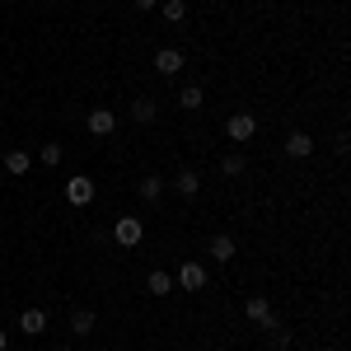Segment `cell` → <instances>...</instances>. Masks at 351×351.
<instances>
[{
	"mask_svg": "<svg viewBox=\"0 0 351 351\" xmlns=\"http://www.w3.org/2000/svg\"><path fill=\"white\" fill-rule=\"evenodd\" d=\"M56 351H75V347H56Z\"/></svg>",
	"mask_w": 351,
	"mask_h": 351,
	"instance_id": "cb8c5ba5",
	"label": "cell"
},
{
	"mask_svg": "<svg viewBox=\"0 0 351 351\" xmlns=\"http://www.w3.org/2000/svg\"><path fill=\"white\" fill-rule=\"evenodd\" d=\"M66 202L71 206H89L94 202V178H71L66 183Z\"/></svg>",
	"mask_w": 351,
	"mask_h": 351,
	"instance_id": "5b68a950",
	"label": "cell"
},
{
	"mask_svg": "<svg viewBox=\"0 0 351 351\" xmlns=\"http://www.w3.org/2000/svg\"><path fill=\"white\" fill-rule=\"evenodd\" d=\"M183 66H188V61H183L178 47H160V52H155V71H160V75H178Z\"/></svg>",
	"mask_w": 351,
	"mask_h": 351,
	"instance_id": "277c9868",
	"label": "cell"
},
{
	"mask_svg": "<svg viewBox=\"0 0 351 351\" xmlns=\"http://www.w3.org/2000/svg\"><path fill=\"white\" fill-rule=\"evenodd\" d=\"M243 314H248V324H258V328H276V314H271V300L267 295H248Z\"/></svg>",
	"mask_w": 351,
	"mask_h": 351,
	"instance_id": "3957f363",
	"label": "cell"
},
{
	"mask_svg": "<svg viewBox=\"0 0 351 351\" xmlns=\"http://www.w3.org/2000/svg\"><path fill=\"white\" fill-rule=\"evenodd\" d=\"M5 347H10V332H5V328H0V351H5Z\"/></svg>",
	"mask_w": 351,
	"mask_h": 351,
	"instance_id": "603a6c76",
	"label": "cell"
},
{
	"mask_svg": "<svg viewBox=\"0 0 351 351\" xmlns=\"http://www.w3.org/2000/svg\"><path fill=\"white\" fill-rule=\"evenodd\" d=\"M155 5H160V0H136V10H155Z\"/></svg>",
	"mask_w": 351,
	"mask_h": 351,
	"instance_id": "7402d4cb",
	"label": "cell"
},
{
	"mask_svg": "<svg viewBox=\"0 0 351 351\" xmlns=\"http://www.w3.org/2000/svg\"><path fill=\"white\" fill-rule=\"evenodd\" d=\"M145 291H150V295H173V276H169L164 267H155L150 276H145Z\"/></svg>",
	"mask_w": 351,
	"mask_h": 351,
	"instance_id": "8fae6325",
	"label": "cell"
},
{
	"mask_svg": "<svg viewBox=\"0 0 351 351\" xmlns=\"http://www.w3.org/2000/svg\"><path fill=\"white\" fill-rule=\"evenodd\" d=\"M132 117H136V122H155V117H160V104H155V99H136Z\"/></svg>",
	"mask_w": 351,
	"mask_h": 351,
	"instance_id": "9a60e30c",
	"label": "cell"
},
{
	"mask_svg": "<svg viewBox=\"0 0 351 351\" xmlns=\"http://www.w3.org/2000/svg\"><path fill=\"white\" fill-rule=\"evenodd\" d=\"M202 104H206V94H202V84H183V89H178V108H183V112H197Z\"/></svg>",
	"mask_w": 351,
	"mask_h": 351,
	"instance_id": "7c38bea8",
	"label": "cell"
},
{
	"mask_svg": "<svg viewBox=\"0 0 351 351\" xmlns=\"http://www.w3.org/2000/svg\"><path fill=\"white\" fill-rule=\"evenodd\" d=\"M38 160L47 164V169H56V164H61V145H56V141H47V145H43V155H38Z\"/></svg>",
	"mask_w": 351,
	"mask_h": 351,
	"instance_id": "44dd1931",
	"label": "cell"
},
{
	"mask_svg": "<svg viewBox=\"0 0 351 351\" xmlns=\"http://www.w3.org/2000/svg\"><path fill=\"white\" fill-rule=\"evenodd\" d=\"M5 169H10V173H28V169H33L28 150H10V155H5Z\"/></svg>",
	"mask_w": 351,
	"mask_h": 351,
	"instance_id": "ac0fdd59",
	"label": "cell"
},
{
	"mask_svg": "<svg viewBox=\"0 0 351 351\" xmlns=\"http://www.w3.org/2000/svg\"><path fill=\"white\" fill-rule=\"evenodd\" d=\"M286 155H291V160H309V155H314V136L309 132H291L286 136Z\"/></svg>",
	"mask_w": 351,
	"mask_h": 351,
	"instance_id": "52a82bcc",
	"label": "cell"
},
{
	"mask_svg": "<svg viewBox=\"0 0 351 351\" xmlns=\"http://www.w3.org/2000/svg\"><path fill=\"white\" fill-rule=\"evenodd\" d=\"M112 239L122 243V248H136V243L145 239V225H141V216H117V225H112Z\"/></svg>",
	"mask_w": 351,
	"mask_h": 351,
	"instance_id": "6da1fadb",
	"label": "cell"
},
{
	"mask_svg": "<svg viewBox=\"0 0 351 351\" xmlns=\"http://www.w3.org/2000/svg\"><path fill=\"white\" fill-rule=\"evenodd\" d=\"M267 337H271V347H276V351H286L291 342H295V332H291V328H281V324L267 328Z\"/></svg>",
	"mask_w": 351,
	"mask_h": 351,
	"instance_id": "d6986e66",
	"label": "cell"
},
{
	"mask_svg": "<svg viewBox=\"0 0 351 351\" xmlns=\"http://www.w3.org/2000/svg\"><path fill=\"white\" fill-rule=\"evenodd\" d=\"M173 192H178V197H197V192H202V178H197L192 169H178V173H173Z\"/></svg>",
	"mask_w": 351,
	"mask_h": 351,
	"instance_id": "30bf717a",
	"label": "cell"
},
{
	"mask_svg": "<svg viewBox=\"0 0 351 351\" xmlns=\"http://www.w3.org/2000/svg\"><path fill=\"white\" fill-rule=\"evenodd\" d=\"M94 324H99V319H94V309H75V314H71V332H75V337H89Z\"/></svg>",
	"mask_w": 351,
	"mask_h": 351,
	"instance_id": "5bb4252c",
	"label": "cell"
},
{
	"mask_svg": "<svg viewBox=\"0 0 351 351\" xmlns=\"http://www.w3.org/2000/svg\"><path fill=\"white\" fill-rule=\"evenodd\" d=\"M220 173H230V178H234V173H243V155H239V150H230V155L220 160Z\"/></svg>",
	"mask_w": 351,
	"mask_h": 351,
	"instance_id": "ffe728a7",
	"label": "cell"
},
{
	"mask_svg": "<svg viewBox=\"0 0 351 351\" xmlns=\"http://www.w3.org/2000/svg\"><path fill=\"white\" fill-rule=\"evenodd\" d=\"M19 328H24L28 337H43V332H47V314H43V309H24V314H19Z\"/></svg>",
	"mask_w": 351,
	"mask_h": 351,
	"instance_id": "9c48e42d",
	"label": "cell"
},
{
	"mask_svg": "<svg viewBox=\"0 0 351 351\" xmlns=\"http://www.w3.org/2000/svg\"><path fill=\"white\" fill-rule=\"evenodd\" d=\"M206 286V267L202 263H183L178 267V291H202Z\"/></svg>",
	"mask_w": 351,
	"mask_h": 351,
	"instance_id": "8992f818",
	"label": "cell"
},
{
	"mask_svg": "<svg viewBox=\"0 0 351 351\" xmlns=\"http://www.w3.org/2000/svg\"><path fill=\"white\" fill-rule=\"evenodd\" d=\"M84 127H89L94 136H112V132H117V117H112L108 108H94L89 117H84Z\"/></svg>",
	"mask_w": 351,
	"mask_h": 351,
	"instance_id": "ba28073f",
	"label": "cell"
},
{
	"mask_svg": "<svg viewBox=\"0 0 351 351\" xmlns=\"http://www.w3.org/2000/svg\"><path fill=\"white\" fill-rule=\"evenodd\" d=\"M160 10H164V19H169V24H183V19H188V0H164Z\"/></svg>",
	"mask_w": 351,
	"mask_h": 351,
	"instance_id": "e0dca14e",
	"label": "cell"
},
{
	"mask_svg": "<svg viewBox=\"0 0 351 351\" xmlns=\"http://www.w3.org/2000/svg\"><path fill=\"white\" fill-rule=\"evenodd\" d=\"M225 136L239 141V145H248V141L258 136V117H253V112H234V117L225 122Z\"/></svg>",
	"mask_w": 351,
	"mask_h": 351,
	"instance_id": "7a4b0ae2",
	"label": "cell"
},
{
	"mask_svg": "<svg viewBox=\"0 0 351 351\" xmlns=\"http://www.w3.org/2000/svg\"><path fill=\"white\" fill-rule=\"evenodd\" d=\"M211 258H216V263H230V258H234V239H230V234H216V239H211Z\"/></svg>",
	"mask_w": 351,
	"mask_h": 351,
	"instance_id": "2e32d148",
	"label": "cell"
},
{
	"mask_svg": "<svg viewBox=\"0 0 351 351\" xmlns=\"http://www.w3.org/2000/svg\"><path fill=\"white\" fill-rule=\"evenodd\" d=\"M160 197H164V178H160V173H145V178H141V202L155 206Z\"/></svg>",
	"mask_w": 351,
	"mask_h": 351,
	"instance_id": "4fadbf2b",
	"label": "cell"
}]
</instances>
